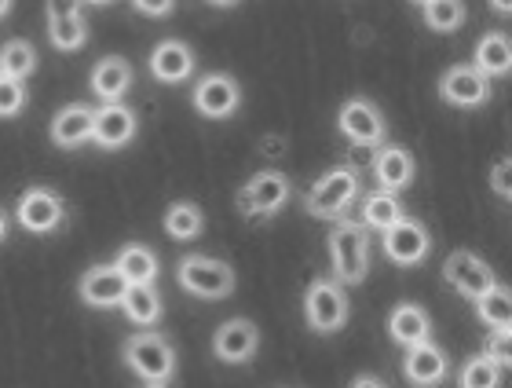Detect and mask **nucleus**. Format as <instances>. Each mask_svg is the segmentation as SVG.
Segmentation results:
<instances>
[{
    "mask_svg": "<svg viewBox=\"0 0 512 388\" xmlns=\"http://www.w3.org/2000/svg\"><path fill=\"white\" fill-rule=\"evenodd\" d=\"M330 264H333V279L341 286H359L370 275V235L366 227L352 216H341L333 220L330 231Z\"/></svg>",
    "mask_w": 512,
    "mask_h": 388,
    "instance_id": "nucleus-1",
    "label": "nucleus"
},
{
    "mask_svg": "<svg viewBox=\"0 0 512 388\" xmlns=\"http://www.w3.org/2000/svg\"><path fill=\"white\" fill-rule=\"evenodd\" d=\"M121 359L143 385H169L176 374V348L169 345V337L154 334V330L128 337Z\"/></svg>",
    "mask_w": 512,
    "mask_h": 388,
    "instance_id": "nucleus-2",
    "label": "nucleus"
},
{
    "mask_svg": "<svg viewBox=\"0 0 512 388\" xmlns=\"http://www.w3.org/2000/svg\"><path fill=\"white\" fill-rule=\"evenodd\" d=\"M176 282H180L191 297H198V301H224V297L235 293L238 275L227 260L198 257V253H194V257H183L180 264H176Z\"/></svg>",
    "mask_w": 512,
    "mask_h": 388,
    "instance_id": "nucleus-3",
    "label": "nucleus"
},
{
    "mask_svg": "<svg viewBox=\"0 0 512 388\" xmlns=\"http://www.w3.org/2000/svg\"><path fill=\"white\" fill-rule=\"evenodd\" d=\"M355 198H359V173L352 165H337L311 184V191L304 194V209L319 220H341L348 216Z\"/></svg>",
    "mask_w": 512,
    "mask_h": 388,
    "instance_id": "nucleus-4",
    "label": "nucleus"
},
{
    "mask_svg": "<svg viewBox=\"0 0 512 388\" xmlns=\"http://www.w3.org/2000/svg\"><path fill=\"white\" fill-rule=\"evenodd\" d=\"M352 315V301L337 279H315L304 293V319L315 334H337Z\"/></svg>",
    "mask_w": 512,
    "mask_h": 388,
    "instance_id": "nucleus-5",
    "label": "nucleus"
},
{
    "mask_svg": "<svg viewBox=\"0 0 512 388\" xmlns=\"http://www.w3.org/2000/svg\"><path fill=\"white\" fill-rule=\"evenodd\" d=\"M289 194H293V184H289L286 173L260 169V173H253L246 184L238 187V213L249 216V220H267V216H275L289 202Z\"/></svg>",
    "mask_w": 512,
    "mask_h": 388,
    "instance_id": "nucleus-6",
    "label": "nucleus"
},
{
    "mask_svg": "<svg viewBox=\"0 0 512 388\" xmlns=\"http://www.w3.org/2000/svg\"><path fill=\"white\" fill-rule=\"evenodd\" d=\"M337 132H341L348 143H355V147L377 151L384 143V136H388V121H384L381 107H377L374 99L355 96L337 110Z\"/></svg>",
    "mask_w": 512,
    "mask_h": 388,
    "instance_id": "nucleus-7",
    "label": "nucleus"
},
{
    "mask_svg": "<svg viewBox=\"0 0 512 388\" xmlns=\"http://www.w3.org/2000/svg\"><path fill=\"white\" fill-rule=\"evenodd\" d=\"M381 246H384V257L392 260L395 268H417L432 253V235H428V227L421 220L399 216L392 227L381 231Z\"/></svg>",
    "mask_w": 512,
    "mask_h": 388,
    "instance_id": "nucleus-8",
    "label": "nucleus"
},
{
    "mask_svg": "<svg viewBox=\"0 0 512 388\" xmlns=\"http://www.w3.org/2000/svg\"><path fill=\"white\" fill-rule=\"evenodd\" d=\"M491 96H494L491 77L483 74V70H476L472 63L450 66V70H443V77H439V99L458 110L487 107Z\"/></svg>",
    "mask_w": 512,
    "mask_h": 388,
    "instance_id": "nucleus-9",
    "label": "nucleus"
},
{
    "mask_svg": "<svg viewBox=\"0 0 512 388\" xmlns=\"http://www.w3.org/2000/svg\"><path fill=\"white\" fill-rule=\"evenodd\" d=\"M15 220L30 235H52L66 220L63 194H55L52 187H26L19 205H15Z\"/></svg>",
    "mask_w": 512,
    "mask_h": 388,
    "instance_id": "nucleus-10",
    "label": "nucleus"
},
{
    "mask_svg": "<svg viewBox=\"0 0 512 388\" xmlns=\"http://www.w3.org/2000/svg\"><path fill=\"white\" fill-rule=\"evenodd\" d=\"M443 279H447L465 301H476V297H483L491 286H498L494 268L483 257H476L472 249H454V253L443 260Z\"/></svg>",
    "mask_w": 512,
    "mask_h": 388,
    "instance_id": "nucleus-11",
    "label": "nucleus"
},
{
    "mask_svg": "<svg viewBox=\"0 0 512 388\" xmlns=\"http://www.w3.org/2000/svg\"><path fill=\"white\" fill-rule=\"evenodd\" d=\"M256 352H260V330H256V323L235 315V319L216 326L213 356L220 363H227V367H246V363L256 359Z\"/></svg>",
    "mask_w": 512,
    "mask_h": 388,
    "instance_id": "nucleus-12",
    "label": "nucleus"
},
{
    "mask_svg": "<svg viewBox=\"0 0 512 388\" xmlns=\"http://www.w3.org/2000/svg\"><path fill=\"white\" fill-rule=\"evenodd\" d=\"M242 107V85L231 74H205L194 85V110L209 121L235 118Z\"/></svg>",
    "mask_w": 512,
    "mask_h": 388,
    "instance_id": "nucleus-13",
    "label": "nucleus"
},
{
    "mask_svg": "<svg viewBox=\"0 0 512 388\" xmlns=\"http://www.w3.org/2000/svg\"><path fill=\"white\" fill-rule=\"evenodd\" d=\"M136 132H139V118L125 99H121V103H103V107H96L92 143H96L99 151H121V147H128V143L136 140Z\"/></svg>",
    "mask_w": 512,
    "mask_h": 388,
    "instance_id": "nucleus-14",
    "label": "nucleus"
},
{
    "mask_svg": "<svg viewBox=\"0 0 512 388\" xmlns=\"http://www.w3.org/2000/svg\"><path fill=\"white\" fill-rule=\"evenodd\" d=\"M403 374L410 385L417 388H436L447 381L450 374V359L447 352L428 337V341H421V345H410L403 356Z\"/></svg>",
    "mask_w": 512,
    "mask_h": 388,
    "instance_id": "nucleus-15",
    "label": "nucleus"
},
{
    "mask_svg": "<svg viewBox=\"0 0 512 388\" xmlns=\"http://www.w3.org/2000/svg\"><path fill=\"white\" fill-rule=\"evenodd\" d=\"M198 66V55L187 41L180 37H169V41H158L154 52H150V74L158 77L161 85H183L187 77L194 74Z\"/></svg>",
    "mask_w": 512,
    "mask_h": 388,
    "instance_id": "nucleus-16",
    "label": "nucleus"
},
{
    "mask_svg": "<svg viewBox=\"0 0 512 388\" xmlns=\"http://www.w3.org/2000/svg\"><path fill=\"white\" fill-rule=\"evenodd\" d=\"M92 121H96V107L88 103H70V107L55 110L52 125H48V136L59 151H77L92 143Z\"/></svg>",
    "mask_w": 512,
    "mask_h": 388,
    "instance_id": "nucleus-17",
    "label": "nucleus"
},
{
    "mask_svg": "<svg viewBox=\"0 0 512 388\" xmlns=\"http://www.w3.org/2000/svg\"><path fill=\"white\" fill-rule=\"evenodd\" d=\"M417 176V162L414 154L406 151L403 143H381L374 154V180L381 184V191H406V187L414 184Z\"/></svg>",
    "mask_w": 512,
    "mask_h": 388,
    "instance_id": "nucleus-18",
    "label": "nucleus"
},
{
    "mask_svg": "<svg viewBox=\"0 0 512 388\" xmlns=\"http://www.w3.org/2000/svg\"><path fill=\"white\" fill-rule=\"evenodd\" d=\"M125 275L114 264H92L77 282V293L88 308H118L125 297Z\"/></svg>",
    "mask_w": 512,
    "mask_h": 388,
    "instance_id": "nucleus-19",
    "label": "nucleus"
},
{
    "mask_svg": "<svg viewBox=\"0 0 512 388\" xmlns=\"http://www.w3.org/2000/svg\"><path fill=\"white\" fill-rule=\"evenodd\" d=\"M132 81H136V74H132V63L125 55H103L88 77L99 103H121L132 92Z\"/></svg>",
    "mask_w": 512,
    "mask_h": 388,
    "instance_id": "nucleus-20",
    "label": "nucleus"
},
{
    "mask_svg": "<svg viewBox=\"0 0 512 388\" xmlns=\"http://www.w3.org/2000/svg\"><path fill=\"white\" fill-rule=\"evenodd\" d=\"M125 319L139 330H150V326L161 323V312H165V304H161V293L154 282H128L125 286V297L118 304Z\"/></svg>",
    "mask_w": 512,
    "mask_h": 388,
    "instance_id": "nucleus-21",
    "label": "nucleus"
},
{
    "mask_svg": "<svg viewBox=\"0 0 512 388\" xmlns=\"http://www.w3.org/2000/svg\"><path fill=\"white\" fill-rule=\"evenodd\" d=\"M388 334H392L395 345H403V348L421 345V341L432 337V315H428L417 301L395 304L392 315H388Z\"/></svg>",
    "mask_w": 512,
    "mask_h": 388,
    "instance_id": "nucleus-22",
    "label": "nucleus"
},
{
    "mask_svg": "<svg viewBox=\"0 0 512 388\" xmlns=\"http://www.w3.org/2000/svg\"><path fill=\"white\" fill-rule=\"evenodd\" d=\"M472 66H476V70H483L491 81H494V77H509V70H512L509 33H502V30L483 33L480 41H476V59H472Z\"/></svg>",
    "mask_w": 512,
    "mask_h": 388,
    "instance_id": "nucleus-23",
    "label": "nucleus"
},
{
    "mask_svg": "<svg viewBox=\"0 0 512 388\" xmlns=\"http://www.w3.org/2000/svg\"><path fill=\"white\" fill-rule=\"evenodd\" d=\"M114 268L125 275V282H154L161 271V260H158V253L150 246H143V242H128V246H121Z\"/></svg>",
    "mask_w": 512,
    "mask_h": 388,
    "instance_id": "nucleus-24",
    "label": "nucleus"
},
{
    "mask_svg": "<svg viewBox=\"0 0 512 388\" xmlns=\"http://www.w3.org/2000/svg\"><path fill=\"white\" fill-rule=\"evenodd\" d=\"M403 213V202H399V194L392 191H370L363 198V216H359V224L366 227V231H384V227H392Z\"/></svg>",
    "mask_w": 512,
    "mask_h": 388,
    "instance_id": "nucleus-25",
    "label": "nucleus"
},
{
    "mask_svg": "<svg viewBox=\"0 0 512 388\" xmlns=\"http://www.w3.org/2000/svg\"><path fill=\"white\" fill-rule=\"evenodd\" d=\"M205 231V213L202 205L194 202H172L165 209V235L176 238V242H191Z\"/></svg>",
    "mask_w": 512,
    "mask_h": 388,
    "instance_id": "nucleus-26",
    "label": "nucleus"
},
{
    "mask_svg": "<svg viewBox=\"0 0 512 388\" xmlns=\"http://www.w3.org/2000/svg\"><path fill=\"white\" fill-rule=\"evenodd\" d=\"M472 304H476V315H480V323L487 330H512V297L502 282L491 286V290L483 293V297H476Z\"/></svg>",
    "mask_w": 512,
    "mask_h": 388,
    "instance_id": "nucleus-27",
    "label": "nucleus"
},
{
    "mask_svg": "<svg viewBox=\"0 0 512 388\" xmlns=\"http://www.w3.org/2000/svg\"><path fill=\"white\" fill-rule=\"evenodd\" d=\"M48 41H52V48H59V52H77V48H85V41H88L85 11L48 19Z\"/></svg>",
    "mask_w": 512,
    "mask_h": 388,
    "instance_id": "nucleus-28",
    "label": "nucleus"
},
{
    "mask_svg": "<svg viewBox=\"0 0 512 388\" xmlns=\"http://www.w3.org/2000/svg\"><path fill=\"white\" fill-rule=\"evenodd\" d=\"M33 70H37V48H33L26 37H11V41L0 48V74L15 77V81H26Z\"/></svg>",
    "mask_w": 512,
    "mask_h": 388,
    "instance_id": "nucleus-29",
    "label": "nucleus"
},
{
    "mask_svg": "<svg viewBox=\"0 0 512 388\" xmlns=\"http://www.w3.org/2000/svg\"><path fill=\"white\" fill-rule=\"evenodd\" d=\"M421 11H425V26L432 33H454L465 26V19H469L465 0H428Z\"/></svg>",
    "mask_w": 512,
    "mask_h": 388,
    "instance_id": "nucleus-30",
    "label": "nucleus"
},
{
    "mask_svg": "<svg viewBox=\"0 0 512 388\" xmlns=\"http://www.w3.org/2000/svg\"><path fill=\"white\" fill-rule=\"evenodd\" d=\"M502 378H505V370L480 352V356H472L461 363L458 388H502Z\"/></svg>",
    "mask_w": 512,
    "mask_h": 388,
    "instance_id": "nucleus-31",
    "label": "nucleus"
},
{
    "mask_svg": "<svg viewBox=\"0 0 512 388\" xmlns=\"http://www.w3.org/2000/svg\"><path fill=\"white\" fill-rule=\"evenodd\" d=\"M26 107V81L0 74V118H15Z\"/></svg>",
    "mask_w": 512,
    "mask_h": 388,
    "instance_id": "nucleus-32",
    "label": "nucleus"
},
{
    "mask_svg": "<svg viewBox=\"0 0 512 388\" xmlns=\"http://www.w3.org/2000/svg\"><path fill=\"white\" fill-rule=\"evenodd\" d=\"M483 356L494 359L502 370L512 367V330H491V341L483 348Z\"/></svg>",
    "mask_w": 512,
    "mask_h": 388,
    "instance_id": "nucleus-33",
    "label": "nucleus"
},
{
    "mask_svg": "<svg viewBox=\"0 0 512 388\" xmlns=\"http://www.w3.org/2000/svg\"><path fill=\"white\" fill-rule=\"evenodd\" d=\"M491 187H494V194H498L502 202H509V198H512V162L505 158V154L494 162V169H491Z\"/></svg>",
    "mask_w": 512,
    "mask_h": 388,
    "instance_id": "nucleus-34",
    "label": "nucleus"
},
{
    "mask_svg": "<svg viewBox=\"0 0 512 388\" xmlns=\"http://www.w3.org/2000/svg\"><path fill=\"white\" fill-rule=\"evenodd\" d=\"M132 8L139 15H147V19H169L176 11V0H132Z\"/></svg>",
    "mask_w": 512,
    "mask_h": 388,
    "instance_id": "nucleus-35",
    "label": "nucleus"
},
{
    "mask_svg": "<svg viewBox=\"0 0 512 388\" xmlns=\"http://www.w3.org/2000/svg\"><path fill=\"white\" fill-rule=\"evenodd\" d=\"M81 4H85V0H48V4H44V15H48V19L74 15V11H81Z\"/></svg>",
    "mask_w": 512,
    "mask_h": 388,
    "instance_id": "nucleus-36",
    "label": "nucleus"
},
{
    "mask_svg": "<svg viewBox=\"0 0 512 388\" xmlns=\"http://www.w3.org/2000/svg\"><path fill=\"white\" fill-rule=\"evenodd\" d=\"M348 388H388V385H384V381L377 378V374H359V378H355Z\"/></svg>",
    "mask_w": 512,
    "mask_h": 388,
    "instance_id": "nucleus-37",
    "label": "nucleus"
},
{
    "mask_svg": "<svg viewBox=\"0 0 512 388\" xmlns=\"http://www.w3.org/2000/svg\"><path fill=\"white\" fill-rule=\"evenodd\" d=\"M491 8L498 11V15H502V19H505V15H509V11H512V0H491Z\"/></svg>",
    "mask_w": 512,
    "mask_h": 388,
    "instance_id": "nucleus-38",
    "label": "nucleus"
},
{
    "mask_svg": "<svg viewBox=\"0 0 512 388\" xmlns=\"http://www.w3.org/2000/svg\"><path fill=\"white\" fill-rule=\"evenodd\" d=\"M8 231H11V220H8V213H4V209H0V242H4V238H8Z\"/></svg>",
    "mask_w": 512,
    "mask_h": 388,
    "instance_id": "nucleus-39",
    "label": "nucleus"
},
{
    "mask_svg": "<svg viewBox=\"0 0 512 388\" xmlns=\"http://www.w3.org/2000/svg\"><path fill=\"white\" fill-rule=\"evenodd\" d=\"M205 4H213V8H235L242 0H205Z\"/></svg>",
    "mask_w": 512,
    "mask_h": 388,
    "instance_id": "nucleus-40",
    "label": "nucleus"
},
{
    "mask_svg": "<svg viewBox=\"0 0 512 388\" xmlns=\"http://www.w3.org/2000/svg\"><path fill=\"white\" fill-rule=\"evenodd\" d=\"M11 4H15V0H0V19H4V15L11 11Z\"/></svg>",
    "mask_w": 512,
    "mask_h": 388,
    "instance_id": "nucleus-41",
    "label": "nucleus"
},
{
    "mask_svg": "<svg viewBox=\"0 0 512 388\" xmlns=\"http://www.w3.org/2000/svg\"><path fill=\"white\" fill-rule=\"evenodd\" d=\"M410 4H417V8H425V4H428V0H410Z\"/></svg>",
    "mask_w": 512,
    "mask_h": 388,
    "instance_id": "nucleus-42",
    "label": "nucleus"
},
{
    "mask_svg": "<svg viewBox=\"0 0 512 388\" xmlns=\"http://www.w3.org/2000/svg\"><path fill=\"white\" fill-rule=\"evenodd\" d=\"M88 4H110V0H88Z\"/></svg>",
    "mask_w": 512,
    "mask_h": 388,
    "instance_id": "nucleus-43",
    "label": "nucleus"
},
{
    "mask_svg": "<svg viewBox=\"0 0 512 388\" xmlns=\"http://www.w3.org/2000/svg\"><path fill=\"white\" fill-rule=\"evenodd\" d=\"M143 388H169V385H143Z\"/></svg>",
    "mask_w": 512,
    "mask_h": 388,
    "instance_id": "nucleus-44",
    "label": "nucleus"
}]
</instances>
